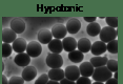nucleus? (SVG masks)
I'll return each mask as SVG.
<instances>
[{
	"label": "nucleus",
	"instance_id": "35",
	"mask_svg": "<svg viewBox=\"0 0 123 84\" xmlns=\"http://www.w3.org/2000/svg\"><path fill=\"white\" fill-rule=\"evenodd\" d=\"M113 76H114V79L118 80V72H115V74H114Z\"/></svg>",
	"mask_w": 123,
	"mask_h": 84
},
{
	"label": "nucleus",
	"instance_id": "27",
	"mask_svg": "<svg viewBox=\"0 0 123 84\" xmlns=\"http://www.w3.org/2000/svg\"><path fill=\"white\" fill-rule=\"evenodd\" d=\"M49 76H47V74H42L37 80H36L35 84H46L47 82H49Z\"/></svg>",
	"mask_w": 123,
	"mask_h": 84
},
{
	"label": "nucleus",
	"instance_id": "29",
	"mask_svg": "<svg viewBox=\"0 0 123 84\" xmlns=\"http://www.w3.org/2000/svg\"><path fill=\"white\" fill-rule=\"evenodd\" d=\"M76 84H92L91 82V79L87 77H79L78 79L76 80Z\"/></svg>",
	"mask_w": 123,
	"mask_h": 84
},
{
	"label": "nucleus",
	"instance_id": "22",
	"mask_svg": "<svg viewBox=\"0 0 123 84\" xmlns=\"http://www.w3.org/2000/svg\"><path fill=\"white\" fill-rule=\"evenodd\" d=\"M68 59L74 63H82V60L84 59V56L79 50H73L68 54Z\"/></svg>",
	"mask_w": 123,
	"mask_h": 84
},
{
	"label": "nucleus",
	"instance_id": "30",
	"mask_svg": "<svg viewBox=\"0 0 123 84\" xmlns=\"http://www.w3.org/2000/svg\"><path fill=\"white\" fill-rule=\"evenodd\" d=\"M60 84H76V82L75 81H71L68 79H66V78H63L61 81H59Z\"/></svg>",
	"mask_w": 123,
	"mask_h": 84
},
{
	"label": "nucleus",
	"instance_id": "24",
	"mask_svg": "<svg viewBox=\"0 0 123 84\" xmlns=\"http://www.w3.org/2000/svg\"><path fill=\"white\" fill-rule=\"evenodd\" d=\"M13 48L12 45L9 43H2V57L3 58H7L12 55Z\"/></svg>",
	"mask_w": 123,
	"mask_h": 84
},
{
	"label": "nucleus",
	"instance_id": "28",
	"mask_svg": "<svg viewBox=\"0 0 123 84\" xmlns=\"http://www.w3.org/2000/svg\"><path fill=\"white\" fill-rule=\"evenodd\" d=\"M24 80L21 77H17V76H14L9 80V84H23Z\"/></svg>",
	"mask_w": 123,
	"mask_h": 84
},
{
	"label": "nucleus",
	"instance_id": "20",
	"mask_svg": "<svg viewBox=\"0 0 123 84\" xmlns=\"http://www.w3.org/2000/svg\"><path fill=\"white\" fill-rule=\"evenodd\" d=\"M106 62H107V57H105V56H95V57L91 58L89 63L93 65L94 68H96V67L105 66Z\"/></svg>",
	"mask_w": 123,
	"mask_h": 84
},
{
	"label": "nucleus",
	"instance_id": "12",
	"mask_svg": "<svg viewBox=\"0 0 123 84\" xmlns=\"http://www.w3.org/2000/svg\"><path fill=\"white\" fill-rule=\"evenodd\" d=\"M37 76V69L34 66H26L23 69L21 75V78L24 81H32L33 79H35Z\"/></svg>",
	"mask_w": 123,
	"mask_h": 84
},
{
	"label": "nucleus",
	"instance_id": "1",
	"mask_svg": "<svg viewBox=\"0 0 123 84\" xmlns=\"http://www.w3.org/2000/svg\"><path fill=\"white\" fill-rule=\"evenodd\" d=\"M93 79L98 82H105L108 79L113 77V72H110L106 66H101V67H96L94 68L93 75H92Z\"/></svg>",
	"mask_w": 123,
	"mask_h": 84
},
{
	"label": "nucleus",
	"instance_id": "4",
	"mask_svg": "<svg viewBox=\"0 0 123 84\" xmlns=\"http://www.w3.org/2000/svg\"><path fill=\"white\" fill-rule=\"evenodd\" d=\"M25 50H26V54L29 55L30 57L36 58L41 55V53H42V46H41V44L39 43V42L32 41L26 45Z\"/></svg>",
	"mask_w": 123,
	"mask_h": 84
},
{
	"label": "nucleus",
	"instance_id": "10",
	"mask_svg": "<svg viewBox=\"0 0 123 84\" xmlns=\"http://www.w3.org/2000/svg\"><path fill=\"white\" fill-rule=\"evenodd\" d=\"M38 42L40 44H49L53 40V36L51 30H40L38 33Z\"/></svg>",
	"mask_w": 123,
	"mask_h": 84
},
{
	"label": "nucleus",
	"instance_id": "6",
	"mask_svg": "<svg viewBox=\"0 0 123 84\" xmlns=\"http://www.w3.org/2000/svg\"><path fill=\"white\" fill-rule=\"evenodd\" d=\"M25 27H26L25 22L21 18H15L11 21V30H12L13 32H15L16 34L23 33Z\"/></svg>",
	"mask_w": 123,
	"mask_h": 84
},
{
	"label": "nucleus",
	"instance_id": "14",
	"mask_svg": "<svg viewBox=\"0 0 123 84\" xmlns=\"http://www.w3.org/2000/svg\"><path fill=\"white\" fill-rule=\"evenodd\" d=\"M26 41L25 39L23 38H16L13 42V45H12V48L13 50H15L16 53L20 54V53H24V50L26 49Z\"/></svg>",
	"mask_w": 123,
	"mask_h": 84
},
{
	"label": "nucleus",
	"instance_id": "25",
	"mask_svg": "<svg viewBox=\"0 0 123 84\" xmlns=\"http://www.w3.org/2000/svg\"><path fill=\"white\" fill-rule=\"evenodd\" d=\"M106 67H107V69L111 72H117V69H118V62H117V60H107V62H106Z\"/></svg>",
	"mask_w": 123,
	"mask_h": 84
},
{
	"label": "nucleus",
	"instance_id": "7",
	"mask_svg": "<svg viewBox=\"0 0 123 84\" xmlns=\"http://www.w3.org/2000/svg\"><path fill=\"white\" fill-rule=\"evenodd\" d=\"M65 29H66V32L68 34H73V35H74V34H77L81 29V22L76 18H72L66 22Z\"/></svg>",
	"mask_w": 123,
	"mask_h": 84
},
{
	"label": "nucleus",
	"instance_id": "3",
	"mask_svg": "<svg viewBox=\"0 0 123 84\" xmlns=\"http://www.w3.org/2000/svg\"><path fill=\"white\" fill-rule=\"evenodd\" d=\"M46 64L51 68H60L63 65V59L60 54H51L47 55L46 57Z\"/></svg>",
	"mask_w": 123,
	"mask_h": 84
},
{
	"label": "nucleus",
	"instance_id": "2",
	"mask_svg": "<svg viewBox=\"0 0 123 84\" xmlns=\"http://www.w3.org/2000/svg\"><path fill=\"white\" fill-rule=\"evenodd\" d=\"M117 35H118L117 30L115 29H111L110 26H105V27H103V29H101L100 34H99L101 41L104 42L105 44L115 40V39L117 38Z\"/></svg>",
	"mask_w": 123,
	"mask_h": 84
},
{
	"label": "nucleus",
	"instance_id": "19",
	"mask_svg": "<svg viewBox=\"0 0 123 84\" xmlns=\"http://www.w3.org/2000/svg\"><path fill=\"white\" fill-rule=\"evenodd\" d=\"M49 49L51 50L53 54H60L63 50L62 47V42L58 39H53V40L49 43Z\"/></svg>",
	"mask_w": 123,
	"mask_h": 84
},
{
	"label": "nucleus",
	"instance_id": "33",
	"mask_svg": "<svg viewBox=\"0 0 123 84\" xmlns=\"http://www.w3.org/2000/svg\"><path fill=\"white\" fill-rule=\"evenodd\" d=\"M2 84H9V80L6 79L5 75H2Z\"/></svg>",
	"mask_w": 123,
	"mask_h": 84
},
{
	"label": "nucleus",
	"instance_id": "18",
	"mask_svg": "<svg viewBox=\"0 0 123 84\" xmlns=\"http://www.w3.org/2000/svg\"><path fill=\"white\" fill-rule=\"evenodd\" d=\"M17 38V34L13 32L11 29H3L2 30V41L3 43H11L14 42V40Z\"/></svg>",
	"mask_w": 123,
	"mask_h": 84
},
{
	"label": "nucleus",
	"instance_id": "15",
	"mask_svg": "<svg viewBox=\"0 0 123 84\" xmlns=\"http://www.w3.org/2000/svg\"><path fill=\"white\" fill-rule=\"evenodd\" d=\"M78 68H79V72H80V76H82V77L89 78L93 75V72H94V67L89 62L81 63L80 66H78Z\"/></svg>",
	"mask_w": 123,
	"mask_h": 84
},
{
	"label": "nucleus",
	"instance_id": "21",
	"mask_svg": "<svg viewBox=\"0 0 123 84\" xmlns=\"http://www.w3.org/2000/svg\"><path fill=\"white\" fill-rule=\"evenodd\" d=\"M100 30H101V26H100L99 23L97 22H92V23H88L87 27H86V32L91 37H96L100 34Z\"/></svg>",
	"mask_w": 123,
	"mask_h": 84
},
{
	"label": "nucleus",
	"instance_id": "13",
	"mask_svg": "<svg viewBox=\"0 0 123 84\" xmlns=\"http://www.w3.org/2000/svg\"><path fill=\"white\" fill-rule=\"evenodd\" d=\"M91 52L93 53L95 56H100V55L104 54L106 52V44L102 41L94 42L91 46Z\"/></svg>",
	"mask_w": 123,
	"mask_h": 84
},
{
	"label": "nucleus",
	"instance_id": "34",
	"mask_svg": "<svg viewBox=\"0 0 123 84\" xmlns=\"http://www.w3.org/2000/svg\"><path fill=\"white\" fill-rule=\"evenodd\" d=\"M46 84H60L58 81H53V80H49V82H47Z\"/></svg>",
	"mask_w": 123,
	"mask_h": 84
},
{
	"label": "nucleus",
	"instance_id": "36",
	"mask_svg": "<svg viewBox=\"0 0 123 84\" xmlns=\"http://www.w3.org/2000/svg\"><path fill=\"white\" fill-rule=\"evenodd\" d=\"M92 84H104L103 82H98V81H95L94 83H92Z\"/></svg>",
	"mask_w": 123,
	"mask_h": 84
},
{
	"label": "nucleus",
	"instance_id": "16",
	"mask_svg": "<svg viewBox=\"0 0 123 84\" xmlns=\"http://www.w3.org/2000/svg\"><path fill=\"white\" fill-rule=\"evenodd\" d=\"M49 79L53 81H61L64 78V71L61 68H51V71L49 72Z\"/></svg>",
	"mask_w": 123,
	"mask_h": 84
},
{
	"label": "nucleus",
	"instance_id": "8",
	"mask_svg": "<svg viewBox=\"0 0 123 84\" xmlns=\"http://www.w3.org/2000/svg\"><path fill=\"white\" fill-rule=\"evenodd\" d=\"M51 33H52L53 37H54L55 39H58V40L65 38L66 34H68L66 29H65V25H63V24H56V25H54L52 30H51Z\"/></svg>",
	"mask_w": 123,
	"mask_h": 84
},
{
	"label": "nucleus",
	"instance_id": "11",
	"mask_svg": "<svg viewBox=\"0 0 123 84\" xmlns=\"http://www.w3.org/2000/svg\"><path fill=\"white\" fill-rule=\"evenodd\" d=\"M14 62L17 64L18 66L26 67V66H29V64L31 62V57L27 54H25V53H20V54H18L15 57Z\"/></svg>",
	"mask_w": 123,
	"mask_h": 84
},
{
	"label": "nucleus",
	"instance_id": "17",
	"mask_svg": "<svg viewBox=\"0 0 123 84\" xmlns=\"http://www.w3.org/2000/svg\"><path fill=\"white\" fill-rule=\"evenodd\" d=\"M91 46H92V43L87 38H81L79 41H77V48L82 54L88 53L91 50Z\"/></svg>",
	"mask_w": 123,
	"mask_h": 84
},
{
	"label": "nucleus",
	"instance_id": "9",
	"mask_svg": "<svg viewBox=\"0 0 123 84\" xmlns=\"http://www.w3.org/2000/svg\"><path fill=\"white\" fill-rule=\"evenodd\" d=\"M61 42H62L63 50H65V52L71 53L73 50H76L77 48V41L74 37H65Z\"/></svg>",
	"mask_w": 123,
	"mask_h": 84
},
{
	"label": "nucleus",
	"instance_id": "31",
	"mask_svg": "<svg viewBox=\"0 0 123 84\" xmlns=\"http://www.w3.org/2000/svg\"><path fill=\"white\" fill-rule=\"evenodd\" d=\"M105 84H118V81L116 79H114V78H111L107 81H105Z\"/></svg>",
	"mask_w": 123,
	"mask_h": 84
},
{
	"label": "nucleus",
	"instance_id": "32",
	"mask_svg": "<svg viewBox=\"0 0 123 84\" xmlns=\"http://www.w3.org/2000/svg\"><path fill=\"white\" fill-rule=\"evenodd\" d=\"M84 20L92 23V22H96V17H84Z\"/></svg>",
	"mask_w": 123,
	"mask_h": 84
},
{
	"label": "nucleus",
	"instance_id": "23",
	"mask_svg": "<svg viewBox=\"0 0 123 84\" xmlns=\"http://www.w3.org/2000/svg\"><path fill=\"white\" fill-rule=\"evenodd\" d=\"M106 50H108L111 54H117L118 53V41H117V39L106 44Z\"/></svg>",
	"mask_w": 123,
	"mask_h": 84
},
{
	"label": "nucleus",
	"instance_id": "26",
	"mask_svg": "<svg viewBox=\"0 0 123 84\" xmlns=\"http://www.w3.org/2000/svg\"><path fill=\"white\" fill-rule=\"evenodd\" d=\"M106 23L110 27L111 29H117V26H118V19H117V17H106L105 19Z\"/></svg>",
	"mask_w": 123,
	"mask_h": 84
},
{
	"label": "nucleus",
	"instance_id": "5",
	"mask_svg": "<svg viewBox=\"0 0 123 84\" xmlns=\"http://www.w3.org/2000/svg\"><path fill=\"white\" fill-rule=\"evenodd\" d=\"M79 77H80V72L78 66L75 65L68 66L65 68V71H64V78H66V79L71 81H76Z\"/></svg>",
	"mask_w": 123,
	"mask_h": 84
}]
</instances>
